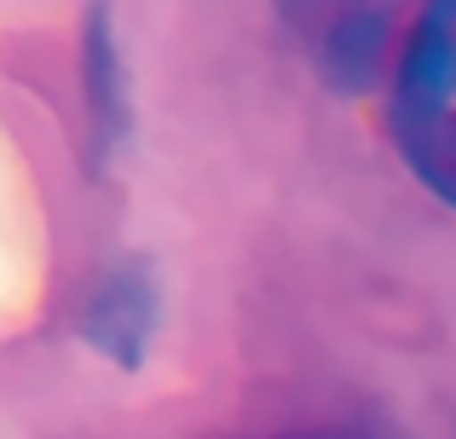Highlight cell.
<instances>
[{"label": "cell", "instance_id": "cell-1", "mask_svg": "<svg viewBox=\"0 0 456 439\" xmlns=\"http://www.w3.org/2000/svg\"><path fill=\"white\" fill-rule=\"evenodd\" d=\"M393 134L416 180L456 208V0H428L404 41Z\"/></svg>", "mask_w": 456, "mask_h": 439}, {"label": "cell", "instance_id": "cell-2", "mask_svg": "<svg viewBox=\"0 0 456 439\" xmlns=\"http://www.w3.org/2000/svg\"><path fill=\"white\" fill-rule=\"evenodd\" d=\"M306 439H335V434H306Z\"/></svg>", "mask_w": 456, "mask_h": 439}]
</instances>
